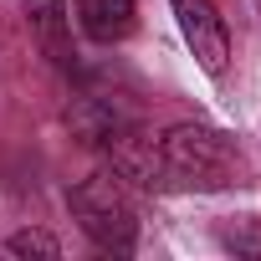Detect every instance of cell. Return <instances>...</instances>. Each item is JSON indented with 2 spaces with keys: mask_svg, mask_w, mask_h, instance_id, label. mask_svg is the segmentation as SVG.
I'll use <instances>...</instances> for the list:
<instances>
[{
  "mask_svg": "<svg viewBox=\"0 0 261 261\" xmlns=\"http://www.w3.org/2000/svg\"><path fill=\"white\" fill-rule=\"evenodd\" d=\"M159 154H164V174H169V190H225L241 179V154L236 144L220 134V128H205V123H179L159 139Z\"/></svg>",
  "mask_w": 261,
  "mask_h": 261,
  "instance_id": "6da1fadb",
  "label": "cell"
},
{
  "mask_svg": "<svg viewBox=\"0 0 261 261\" xmlns=\"http://www.w3.org/2000/svg\"><path fill=\"white\" fill-rule=\"evenodd\" d=\"M72 220L82 225V236L97 246V251H113V256H128L139 241V215L123 195V179L118 174H87L72 195Z\"/></svg>",
  "mask_w": 261,
  "mask_h": 261,
  "instance_id": "7a4b0ae2",
  "label": "cell"
},
{
  "mask_svg": "<svg viewBox=\"0 0 261 261\" xmlns=\"http://www.w3.org/2000/svg\"><path fill=\"white\" fill-rule=\"evenodd\" d=\"M169 6L179 16V31H185L195 62L210 77H225V67H230V31H225L220 11L210 6V0H169Z\"/></svg>",
  "mask_w": 261,
  "mask_h": 261,
  "instance_id": "3957f363",
  "label": "cell"
},
{
  "mask_svg": "<svg viewBox=\"0 0 261 261\" xmlns=\"http://www.w3.org/2000/svg\"><path fill=\"white\" fill-rule=\"evenodd\" d=\"M108 149H113V174H118V179H134V185H144V190H169L159 139L139 134V128L128 123L118 139H108Z\"/></svg>",
  "mask_w": 261,
  "mask_h": 261,
  "instance_id": "277c9868",
  "label": "cell"
},
{
  "mask_svg": "<svg viewBox=\"0 0 261 261\" xmlns=\"http://www.w3.org/2000/svg\"><path fill=\"white\" fill-rule=\"evenodd\" d=\"M72 11H77V26L92 36V41H123L128 31H134V0H72Z\"/></svg>",
  "mask_w": 261,
  "mask_h": 261,
  "instance_id": "5b68a950",
  "label": "cell"
},
{
  "mask_svg": "<svg viewBox=\"0 0 261 261\" xmlns=\"http://www.w3.org/2000/svg\"><path fill=\"white\" fill-rule=\"evenodd\" d=\"M26 16H31V31L41 36L46 57L57 67L72 62V16H67V0H26Z\"/></svg>",
  "mask_w": 261,
  "mask_h": 261,
  "instance_id": "8992f818",
  "label": "cell"
},
{
  "mask_svg": "<svg viewBox=\"0 0 261 261\" xmlns=\"http://www.w3.org/2000/svg\"><path fill=\"white\" fill-rule=\"evenodd\" d=\"M67 123L77 128L82 144H108V139H118L123 128H128V118H123L108 97H82V102L67 113Z\"/></svg>",
  "mask_w": 261,
  "mask_h": 261,
  "instance_id": "52a82bcc",
  "label": "cell"
},
{
  "mask_svg": "<svg viewBox=\"0 0 261 261\" xmlns=\"http://www.w3.org/2000/svg\"><path fill=\"white\" fill-rule=\"evenodd\" d=\"M0 251H6V256H46V261H57L62 256V241L51 230H16Z\"/></svg>",
  "mask_w": 261,
  "mask_h": 261,
  "instance_id": "ba28073f",
  "label": "cell"
},
{
  "mask_svg": "<svg viewBox=\"0 0 261 261\" xmlns=\"http://www.w3.org/2000/svg\"><path fill=\"white\" fill-rule=\"evenodd\" d=\"M220 241H225L236 256H261V220H236Z\"/></svg>",
  "mask_w": 261,
  "mask_h": 261,
  "instance_id": "9c48e42d",
  "label": "cell"
}]
</instances>
